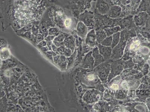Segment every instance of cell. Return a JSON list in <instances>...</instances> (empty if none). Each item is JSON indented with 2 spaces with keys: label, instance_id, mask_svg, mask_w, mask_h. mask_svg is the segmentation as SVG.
I'll return each instance as SVG.
<instances>
[{
  "label": "cell",
  "instance_id": "12",
  "mask_svg": "<svg viewBox=\"0 0 150 112\" xmlns=\"http://www.w3.org/2000/svg\"><path fill=\"white\" fill-rule=\"evenodd\" d=\"M87 79L88 81H93V80H95V75H94L93 74L90 73L87 76Z\"/></svg>",
  "mask_w": 150,
  "mask_h": 112
},
{
  "label": "cell",
  "instance_id": "13",
  "mask_svg": "<svg viewBox=\"0 0 150 112\" xmlns=\"http://www.w3.org/2000/svg\"><path fill=\"white\" fill-rule=\"evenodd\" d=\"M111 88L113 89L116 90L118 89V86L116 84H113L111 86Z\"/></svg>",
  "mask_w": 150,
  "mask_h": 112
},
{
  "label": "cell",
  "instance_id": "10",
  "mask_svg": "<svg viewBox=\"0 0 150 112\" xmlns=\"http://www.w3.org/2000/svg\"><path fill=\"white\" fill-rule=\"evenodd\" d=\"M105 37V35L104 32H100L98 33L97 35V40L99 42H100L102 40H103L104 38Z\"/></svg>",
  "mask_w": 150,
  "mask_h": 112
},
{
  "label": "cell",
  "instance_id": "8",
  "mask_svg": "<svg viewBox=\"0 0 150 112\" xmlns=\"http://www.w3.org/2000/svg\"><path fill=\"white\" fill-rule=\"evenodd\" d=\"M120 38V33H119L115 34L114 35V39H113L112 44V48L114 47L119 42Z\"/></svg>",
  "mask_w": 150,
  "mask_h": 112
},
{
  "label": "cell",
  "instance_id": "7",
  "mask_svg": "<svg viewBox=\"0 0 150 112\" xmlns=\"http://www.w3.org/2000/svg\"><path fill=\"white\" fill-rule=\"evenodd\" d=\"M112 42V37L106 38L102 41L101 44L102 45L109 46H110L111 45Z\"/></svg>",
  "mask_w": 150,
  "mask_h": 112
},
{
  "label": "cell",
  "instance_id": "2",
  "mask_svg": "<svg viewBox=\"0 0 150 112\" xmlns=\"http://www.w3.org/2000/svg\"><path fill=\"white\" fill-rule=\"evenodd\" d=\"M110 71V65L107 64H103L97 68V73L102 81H106Z\"/></svg>",
  "mask_w": 150,
  "mask_h": 112
},
{
  "label": "cell",
  "instance_id": "4",
  "mask_svg": "<svg viewBox=\"0 0 150 112\" xmlns=\"http://www.w3.org/2000/svg\"><path fill=\"white\" fill-rule=\"evenodd\" d=\"M99 51L97 48L94 49L93 54V58L95 60V66H97L99 64L101 63L104 61V58L101 55L99 54Z\"/></svg>",
  "mask_w": 150,
  "mask_h": 112
},
{
  "label": "cell",
  "instance_id": "9",
  "mask_svg": "<svg viewBox=\"0 0 150 112\" xmlns=\"http://www.w3.org/2000/svg\"><path fill=\"white\" fill-rule=\"evenodd\" d=\"M72 24H73V21H72L71 19L69 18H67L65 19L64 21V24L67 28H70L71 27Z\"/></svg>",
  "mask_w": 150,
  "mask_h": 112
},
{
  "label": "cell",
  "instance_id": "1",
  "mask_svg": "<svg viewBox=\"0 0 150 112\" xmlns=\"http://www.w3.org/2000/svg\"><path fill=\"white\" fill-rule=\"evenodd\" d=\"M23 3L16 9L15 16L16 21L28 22L36 18L38 16L37 9H35L37 7H35L33 1L26 0L23 1Z\"/></svg>",
  "mask_w": 150,
  "mask_h": 112
},
{
  "label": "cell",
  "instance_id": "5",
  "mask_svg": "<svg viewBox=\"0 0 150 112\" xmlns=\"http://www.w3.org/2000/svg\"><path fill=\"white\" fill-rule=\"evenodd\" d=\"M96 36L94 31H92L88 34L86 39V43L90 46H94L96 42Z\"/></svg>",
  "mask_w": 150,
  "mask_h": 112
},
{
  "label": "cell",
  "instance_id": "6",
  "mask_svg": "<svg viewBox=\"0 0 150 112\" xmlns=\"http://www.w3.org/2000/svg\"><path fill=\"white\" fill-rule=\"evenodd\" d=\"M92 52L87 55L85 60V65L87 67H92L93 65L94 58L92 56Z\"/></svg>",
  "mask_w": 150,
  "mask_h": 112
},
{
  "label": "cell",
  "instance_id": "11",
  "mask_svg": "<svg viewBox=\"0 0 150 112\" xmlns=\"http://www.w3.org/2000/svg\"><path fill=\"white\" fill-rule=\"evenodd\" d=\"M139 45L140 42L138 40H136L132 43L131 45H130V49L132 50H134L138 47V46H139Z\"/></svg>",
  "mask_w": 150,
  "mask_h": 112
},
{
  "label": "cell",
  "instance_id": "3",
  "mask_svg": "<svg viewBox=\"0 0 150 112\" xmlns=\"http://www.w3.org/2000/svg\"><path fill=\"white\" fill-rule=\"evenodd\" d=\"M99 53L103 56L105 60H107L111 55V48L108 46L99 45L98 46Z\"/></svg>",
  "mask_w": 150,
  "mask_h": 112
}]
</instances>
